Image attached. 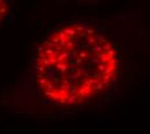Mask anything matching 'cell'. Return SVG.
I'll return each mask as SVG.
<instances>
[{
    "mask_svg": "<svg viewBox=\"0 0 150 134\" xmlns=\"http://www.w3.org/2000/svg\"><path fill=\"white\" fill-rule=\"evenodd\" d=\"M118 54L109 39L92 27L67 25L39 45L35 76L40 92L61 106H79L115 81Z\"/></svg>",
    "mask_w": 150,
    "mask_h": 134,
    "instance_id": "6da1fadb",
    "label": "cell"
},
{
    "mask_svg": "<svg viewBox=\"0 0 150 134\" xmlns=\"http://www.w3.org/2000/svg\"><path fill=\"white\" fill-rule=\"evenodd\" d=\"M11 8H12V4L9 3V0H0V26L5 21V18L8 17Z\"/></svg>",
    "mask_w": 150,
    "mask_h": 134,
    "instance_id": "7a4b0ae2",
    "label": "cell"
}]
</instances>
